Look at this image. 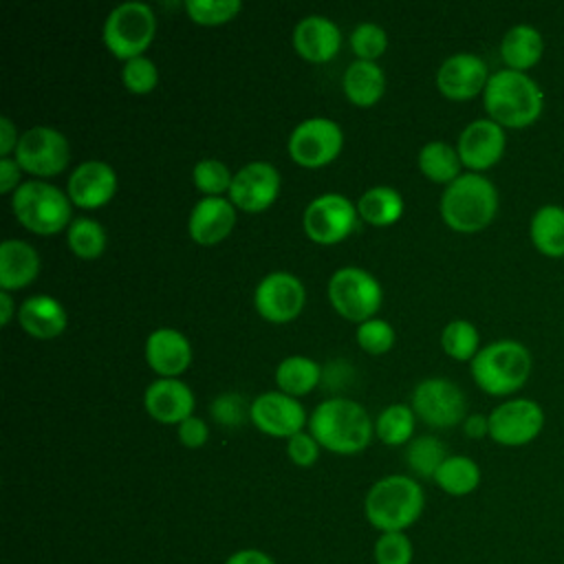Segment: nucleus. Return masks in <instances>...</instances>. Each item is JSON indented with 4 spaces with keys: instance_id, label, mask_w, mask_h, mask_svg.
<instances>
[{
    "instance_id": "obj_47",
    "label": "nucleus",
    "mask_w": 564,
    "mask_h": 564,
    "mask_svg": "<svg viewBox=\"0 0 564 564\" xmlns=\"http://www.w3.org/2000/svg\"><path fill=\"white\" fill-rule=\"evenodd\" d=\"M225 564H275V560L260 549H238L225 560Z\"/></svg>"
},
{
    "instance_id": "obj_48",
    "label": "nucleus",
    "mask_w": 564,
    "mask_h": 564,
    "mask_svg": "<svg viewBox=\"0 0 564 564\" xmlns=\"http://www.w3.org/2000/svg\"><path fill=\"white\" fill-rule=\"evenodd\" d=\"M18 141H20V137H18V130H15L13 121L7 115H2L0 117V154L9 156L11 150L15 152Z\"/></svg>"
},
{
    "instance_id": "obj_22",
    "label": "nucleus",
    "mask_w": 564,
    "mask_h": 564,
    "mask_svg": "<svg viewBox=\"0 0 564 564\" xmlns=\"http://www.w3.org/2000/svg\"><path fill=\"white\" fill-rule=\"evenodd\" d=\"M145 361L159 377H178L192 361V346L181 330L161 326L145 337Z\"/></svg>"
},
{
    "instance_id": "obj_7",
    "label": "nucleus",
    "mask_w": 564,
    "mask_h": 564,
    "mask_svg": "<svg viewBox=\"0 0 564 564\" xmlns=\"http://www.w3.org/2000/svg\"><path fill=\"white\" fill-rule=\"evenodd\" d=\"M156 31V18L148 2L128 0L117 4L104 20L101 37L119 59L143 55Z\"/></svg>"
},
{
    "instance_id": "obj_17",
    "label": "nucleus",
    "mask_w": 564,
    "mask_h": 564,
    "mask_svg": "<svg viewBox=\"0 0 564 564\" xmlns=\"http://www.w3.org/2000/svg\"><path fill=\"white\" fill-rule=\"evenodd\" d=\"M280 172L269 161H251L242 165L231 181L229 200L245 212L267 209L280 192Z\"/></svg>"
},
{
    "instance_id": "obj_37",
    "label": "nucleus",
    "mask_w": 564,
    "mask_h": 564,
    "mask_svg": "<svg viewBox=\"0 0 564 564\" xmlns=\"http://www.w3.org/2000/svg\"><path fill=\"white\" fill-rule=\"evenodd\" d=\"M192 181L207 196H220L229 192L234 174L220 159H200L192 170Z\"/></svg>"
},
{
    "instance_id": "obj_4",
    "label": "nucleus",
    "mask_w": 564,
    "mask_h": 564,
    "mask_svg": "<svg viewBox=\"0 0 564 564\" xmlns=\"http://www.w3.org/2000/svg\"><path fill=\"white\" fill-rule=\"evenodd\" d=\"M498 189L480 172H463L441 194V216L445 225L460 234L485 229L498 212Z\"/></svg>"
},
{
    "instance_id": "obj_9",
    "label": "nucleus",
    "mask_w": 564,
    "mask_h": 564,
    "mask_svg": "<svg viewBox=\"0 0 564 564\" xmlns=\"http://www.w3.org/2000/svg\"><path fill=\"white\" fill-rule=\"evenodd\" d=\"M412 410L432 427H454L465 421V392L445 377H427L412 390Z\"/></svg>"
},
{
    "instance_id": "obj_8",
    "label": "nucleus",
    "mask_w": 564,
    "mask_h": 564,
    "mask_svg": "<svg viewBox=\"0 0 564 564\" xmlns=\"http://www.w3.org/2000/svg\"><path fill=\"white\" fill-rule=\"evenodd\" d=\"M328 300L341 317L361 324L381 306V286L370 271L348 264L330 275Z\"/></svg>"
},
{
    "instance_id": "obj_23",
    "label": "nucleus",
    "mask_w": 564,
    "mask_h": 564,
    "mask_svg": "<svg viewBox=\"0 0 564 564\" xmlns=\"http://www.w3.org/2000/svg\"><path fill=\"white\" fill-rule=\"evenodd\" d=\"M341 44L339 26L319 13L304 15L293 26V48L308 62H328Z\"/></svg>"
},
{
    "instance_id": "obj_49",
    "label": "nucleus",
    "mask_w": 564,
    "mask_h": 564,
    "mask_svg": "<svg viewBox=\"0 0 564 564\" xmlns=\"http://www.w3.org/2000/svg\"><path fill=\"white\" fill-rule=\"evenodd\" d=\"M463 432L469 438L489 436V416H485V414H467L465 421H463Z\"/></svg>"
},
{
    "instance_id": "obj_50",
    "label": "nucleus",
    "mask_w": 564,
    "mask_h": 564,
    "mask_svg": "<svg viewBox=\"0 0 564 564\" xmlns=\"http://www.w3.org/2000/svg\"><path fill=\"white\" fill-rule=\"evenodd\" d=\"M13 317V297L9 295V291L0 289V324L7 326Z\"/></svg>"
},
{
    "instance_id": "obj_15",
    "label": "nucleus",
    "mask_w": 564,
    "mask_h": 564,
    "mask_svg": "<svg viewBox=\"0 0 564 564\" xmlns=\"http://www.w3.org/2000/svg\"><path fill=\"white\" fill-rule=\"evenodd\" d=\"M505 145H507L505 128L494 119L482 117V119L469 121L460 130L456 150H458L460 163L469 167V172H482L502 159Z\"/></svg>"
},
{
    "instance_id": "obj_21",
    "label": "nucleus",
    "mask_w": 564,
    "mask_h": 564,
    "mask_svg": "<svg viewBox=\"0 0 564 564\" xmlns=\"http://www.w3.org/2000/svg\"><path fill=\"white\" fill-rule=\"evenodd\" d=\"M236 223V205L225 196H203L189 212L187 234L198 245H216L229 236Z\"/></svg>"
},
{
    "instance_id": "obj_24",
    "label": "nucleus",
    "mask_w": 564,
    "mask_h": 564,
    "mask_svg": "<svg viewBox=\"0 0 564 564\" xmlns=\"http://www.w3.org/2000/svg\"><path fill=\"white\" fill-rule=\"evenodd\" d=\"M18 322L35 339H53L66 328L68 317L53 295L37 293L22 300L18 306Z\"/></svg>"
},
{
    "instance_id": "obj_18",
    "label": "nucleus",
    "mask_w": 564,
    "mask_h": 564,
    "mask_svg": "<svg viewBox=\"0 0 564 564\" xmlns=\"http://www.w3.org/2000/svg\"><path fill=\"white\" fill-rule=\"evenodd\" d=\"M489 75L487 62L480 55L460 51L441 62L436 88L449 99H471L485 90Z\"/></svg>"
},
{
    "instance_id": "obj_44",
    "label": "nucleus",
    "mask_w": 564,
    "mask_h": 564,
    "mask_svg": "<svg viewBox=\"0 0 564 564\" xmlns=\"http://www.w3.org/2000/svg\"><path fill=\"white\" fill-rule=\"evenodd\" d=\"M319 443L311 432H297L286 438V454L293 465L297 467H311L319 458Z\"/></svg>"
},
{
    "instance_id": "obj_38",
    "label": "nucleus",
    "mask_w": 564,
    "mask_h": 564,
    "mask_svg": "<svg viewBox=\"0 0 564 564\" xmlns=\"http://www.w3.org/2000/svg\"><path fill=\"white\" fill-rule=\"evenodd\" d=\"M375 564H412L414 546L405 531L379 533L372 546Z\"/></svg>"
},
{
    "instance_id": "obj_34",
    "label": "nucleus",
    "mask_w": 564,
    "mask_h": 564,
    "mask_svg": "<svg viewBox=\"0 0 564 564\" xmlns=\"http://www.w3.org/2000/svg\"><path fill=\"white\" fill-rule=\"evenodd\" d=\"M447 456L445 445L432 434H421L405 447V463L421 478H434Z\"/></svg>"
},
{
    "instance_id": "obj_19",
    "label": "nucleus",
    "mask_w": 564,
    "mask_h": 564,
    "mask_svg": "<svg viewBox=\"0 0 564 564\" xmlns=\"http://www.w3.org/2000/svg\"><path fill=\"white\" fill-rule=\"evenodd\" d=\"M117 189L115 170L99 159L82 161L68 176L66 194L79 207H101Z\"/></svg>"
},
{
    "instance_id": "obj_13",
    "label": "nucleus",
    "mask_w": 564,
    "mask_h": 564,
    "mask_svg": "<svg viewBox=\"0 0 564 564\" xmlns=\"http://www.w3.org/2000/svg\"><path fill=\"white\" fill-rule=\"evenodd\" d=\"M357 207L337 192H326L313 198L302 216L304 231L311 240L330 245L346 238L357 225Z\"/></svg>"
},
{
    "instance_id": "obj_3",
    "label": "nucleus",
    "mask_w": 564,
    "mask_h": 564,
    "mask_svg": "<svg viewBox=\"0 0 564 564\" xmlns=\"http://www.w3.org/2000/svg\"><path fill=\"white\" fill-rule=\"evenodd\" d=\"M425 509V494L419 480L390 474L370 485L364 498V516L379 533L410 529Z\"/></svg>"
},
{
    "instance_id": "obj_35",
    "label": "nucleus",
    "mask_w": 564,
    "mask_h": 564,
    "mask_svg": "<svg viewBox=\"0 0 564 564\" xmlns=\"http://www.w3.org/2000/svg\"><path fill=\"white\" fill-rule=\"evenodd\" d=\"M66 242L79 258H97L106 249V229L99 220L79 216L66 227Z\"/></svg>"
},
{
    "instance_id": "obj_5",
    "label": "nucleus",
    "mask_w": 564,
    "mask_h": 564,
    "mask_svg": "<svg viewBox=\"0 0 564 564\" xmlns=\"http://www.w3.org/2000/svg\"><path fill=\"white\" fill-rule=\"evenodd\" d=\"M533 357L518 339H496L482 346L469 361L476 386L491 397L518 392L531 377Z\"/></svg>"
},
{
    "instance_id": "obj_12",
    "label": "nucleus",
    "mask_w": 564,
    "mask_h": 564,
    "mask_svg": "<svg viewBox=\"0 0 564 564\" xmlns=\"http://www.w3.org/2000/svg\"><path fill=\"white\" fill-rule=\"evenodd\" d=\"M344 143V132L337 121L328 117H308L300 121L289 134V154L304 167H319L330 163Z\"/></svg>"
},
{
    "instance_id": "obj_40",
    "label": "nucleus",
    "mask_w": 564,
    "mask_h": 564,
    "mask_svg": "<svg viewBox=\"0 0 564 564\" xmlns=\"http://www.w3.org/2000/svg\"><path fill=\"white\" fill-rule=\"evenodd\" d=\"M242 9L240 0H185L187 15L198 24H220Z\"/></svg>"
},
{
    "instance_id": "obj_10",
    "label": "nucleus",
    "mask_w": 564,
    "mask_h": 564,
    "mask_svg": "<svg viewBox=\"0 0 564 564\" xmlns=\"http://www.w3.org/2000/svg\"><path fill=\"white\" fill-rule=\"evenodd\" d=\"M544 410L538 401L516 397L489 412V438L505 447H522L540 436Z\"/></svg>"
},
{
    "instance_id": "obj_41",
    "label": "nucleus",
    "mask_w": 564,
    "mask_h": 564,
    "mask_svg": "<svg viewBox=\"0 0 564 564\" xmlns=\"http://www.w3.org/2000/svg\"><path fill=\"white\" fill-rule=\"evenodd\" d=\"M121 79H123L128 90H132L137 95H145L156 86L159 68L150 57L137 55V57H130V59L123 62Z\"/></svg>"
},
{
    "instance_id": "obj_42",
    "label": "nucleus",
    "mask_w": 564,
    "mask_h": 564,
    "mask_svg": "<svg viewBox=\"0 0 564 564\" xmlns=\"http://www.w3.org/2000/svg\"><path fill=\"white\" fill-rule=\"evenodd\" d=\"M357 344L370 352V355H381V352H388L394 344V328L381 319V317H370L366 322H361L357 326Z\"/></svg>"
},
{
    "instance_id": "obj_28",
    "label": "nucleus",
    "mask_w": 564,
    "mask_h": 564,
    "mask_svg": "<svg viewBox=\"0 0 564 564\" xmlns=\"http://www.w3.org/2000/svg\"><path fill=\"white\" fill-rule=\"evenodd\" d=\"M344 93L355 106H372L386 90V75L377 62L355 59L344 70Z\"/></svg>"
},
{
    "instance_id": "obj_30",
    "label": "nucleus",
    "mask_w": 564,
    "mask_h": 564,
    "mask_svg": "<svg viewBox=\"0 0 564 564\" xmlns=\"http://www.w3.org/2000/svg\"><path fill=\"white\" fill-rule=\"evenodd\" d=\"M432 480L449 496H467L480 485V467L465 454H449Z\"/></svg>"
},
{
    "instance_id": "obj_29",
    "label": "nucleus",
    "mask_w": 564,
    "mask_h": 564,
    "mask_svg": "<svg viewBox=\"0 0 564 564\" xmlns=\"http://www.w3.org/2000/svg\"><path fill=\"white\" fill-rule=\"evenodd\" d=\"M419 170L423 172V176H427L434 183H445L449 185L456 176H460V156L458 150L454 145H449L447 141L434 139L427 141L416 156Z\"/></svg>"
},
{
    "instance_id": "obj_2",
    "label": "nucleus",
    "mask_w": 564,
    "mask_h": 564,
    "mask_svg": "<svg viewBox=\"0 0 564 564\" xmlns=\"http://www.w3.org/2000/svg\"><path fill=\"white\" fill-rule=\"evenodd\" d=\"M308 430L328 452L357 454L368 447L375 423L361 403L346 397H333L313 410Z\"/></svg>"
},
{
    "instance_id": "obj_26",
    "label": "nucleus",
    "mask_w": 564,
    "mask_h": 564,
    "mask_svg": "<svg viewBox=\"0 0 564 564\" xmlns=\"http://www.w3.org/2000/svg\"><path fill=\"white\" fill-rule=\"evenodd\" d=\"M544 53V37L533 24H513L500 40V57L507 68L527 73Z\"/></svg>"
},
{
    "instance_id": "obj_14",
    "label": "nucleus",
    "mask_w": 564,
    "mask_h": 564,
    "mask_svg": "<svg viewBox=\"0 0 564 564\" xmlns=\"http://www.w3.org/2000/svg\"><path fill=\"white\" fill-rule=\"evenodd\" d=\"M306 302L304 284L297 275L289 271H271L267 273L253 293V304L258 313L275 324L291 322L300 315Z\"/></svg>"
},
{
    "instance_id": "obj_32",
    "label": "nucleus",
    "mask_w": 564,
    "mask_h": 564,
    "mask_svg": "<svg viewBox=\"0 0 564 564\" xmlns=\"http://www.w3.org/2000/svg\"><path fill=\"white\" fill-rule=\"evenodd\" d=\"M357 212L370 225H390L403 212V196L390 185H375L359 196Z\"/></svg>"
},
{
    "instance_id": "obj_46",
    "label": "nucleus",
    "mask_w": 564,
    "mask_h": 564,
    "mask_svg": "<svg viewBox=\"0 0 564 564\" xmlns=\"http://www.w3.org/2000/svg\"><path fill=\"white\" fill-rule=\"evenodd\" d=\"M20 172H22V167L18 165L15 159H11V156H0V189H2L4 194L18 189V185H20Z\"/></svg>"
},
{
    "instance_id": "obj_20",
    "label": "nucleus",
    "mask_w": 564,
    "mask_h": 564,
    "mask_svg": "<svg viewBox=\"0 0 564 564\" xmlns=\"http://www.w3.org/2000/svg\"><path fill=\"white\" fill-rule=\"evenodd\" d=\"M143 405L159 423H181L194 412V392L178 377H159L148 383Z\"/></svg>"
},
{
    "instance_id": "obj_27",
    "label": "nucleus",
    "mask_w": 564,
    "mask_h": 564,
    "mask_svg": "<svg viewBox=\"0 0 564 564\" xmlns=\"http://www.w3.org/2000/svg\"><path fill=\"white\" fill-rule=\"evenodd\" d=\"M529 238L535 251L546 258H564V207L540 205L529 220Z\"/></svg>"
},
{
    "instance_id": "obj_25",
    "label": "nucleus",
    "mask_w": 564,
    "mask_h": 564,
    "mask_svg": "<svg viewBox=\"0 0 564 564\" xmlns=\"http://www.w3.org/2000/svg\"><path fill=\"white\" fill-rule=\"evenodd\" d=\"M40 271V256L35 247L20 238H7L0 245V289H22L35 280Z\"/></svg>"
},
{
    "instance_id": "obj_11",
    "label": "nucleus",
    "mask_w": 564,
    "mask_h": 564,
    "mask_svg": "<svg viewBox=\"0 0 564 564\" xmlns=\"http://www.w3.org/2000/svg\"><path fill=\"white\" fill-rule=\"evenodd\" d=\"M13 159L29 174L53 176L68 165L70 145L59 130L51 126H33L20 134Z\"/></svg>"
},
{
    "instance_id": "obj_33",
    "label": "nucleus",
    "mask_w": 564,
    "mask_h": 564,
    "mask_svg": "<svg viewBox=\"0 0 564 564\" xmlns=\"http://www.w3.org/2000/svg\"><path fill=\"white\" fill-rule=\"evenodd\" d=\"M414 432V410L405 403H390L375 419V434L386 445H403L412 441Z\"/></svg>"
},
{
    "instance_id": "obj_1",
    "label": "nucleus",
    "mask_w": 564,
    "mask_h": 564,
    "mask_svg": "<svg viewBox=\"0 0 564 564\" xmlns=\"http://www.w3.org/2000/svg\"><path fill=\"white\" fill-rule=\"evenodd\" d=\"M482 104L487 117L502 128H529L544 110V93L529 73L500 68L489 75Z\"/></svg>"
},
{
    "instance_id": "obj_43",
    "label": "nucleus",
    "mask_w": 564,
    "mask_h": 564,
    "mask_svg": "<svg viewBox=\"0 0 564 564\" xmlns=\"http://www.w3.org/2000/svg\"><path fill=\"white\" fill-rule=\"evenodd\" d=\"M249 408L251 405H247V401L238 392H223L212 401L209 414L223 427H238L249 414Z\"/></svg>"
},
{
    "instance_id": "obj_45",
    "label": "nucleus",
    "mask_w": 564,
    "mask_h": 564,
    "mask_svg": "<svg viewBox=\"0 0 564 564\" xmlns=\"http://www.w3.org/2000/svg\"><path fill=\"white\" fill-rule=\"evenodd\" d=\"M207 436H209V427L200 416L192 414L178 423V441L189 449L203 447L207 443Z\"/></svg>"
},
{
    "instance_id": "obj_31",
    "label": "nucleus",
    "mask_w": 564,
    "mask_h": 564,
    "mask_svg": "<svg viewBox=\"0 0 564 564\" xmlns=\"http://www.w3.org/2000/svg\"><path fill=\"white\" fill-rule=\"evenodd\" d=\"M319 375H322V368L315 359L306 355H289L275 368V383L282 392L291 397H300L315 388V383L319 381Z\"/></svg>"
},
{
    "instance_id": "obj_16",
    "label": "nucleus",
    "mask_w": 564,
    "mask_h": 564,
    "mask_svg": "<svg viewBox=\"0 0 564 564\" xmlns=\"http://www.w3.org/2000/svg\"><path fill=\"white\" fill-rule=\"evenodd\" d=\"M249 405H251L249 408L251 423L260 432L271 436L289 438L302 432V425L306 423V412L302 403L282 390L262 392Z\"/></svg>"
},
{
    "instance_id": "obj_36",
    "label": "nucleus",
    "mask_w": 564,
    "mask_h": 564,
    "mask_svg": "<svg viewBox=\"0 0 564 564\" xmlns=\"http://www.w3.org/2000/svg\"><path fill=\"white\" fill-rule=\"evenodd\" d=\"M441 346L443 350L458 361H471L476 352L480 350V335L478 328L463 317H456L445 324L441 333Z\"/></svg>"
},
{
    "instance_id": "obj_39",
    "label": "nucleus",
    "mask_w": 564,
    "mask_h": 564,
    "mask_svg": "<svg viewBox=\"0 0 564 564\" xmlns=\"http://www.w3.org/2000/svg\"><path fill=\"white\" fill-rule=\"evenodd\" d=\"M350 46L357 59L375 62L388 46V33L377 22H359L350 33Z\"/></svg>"
},
{
    "instance_id": "obj_6",
    "label": "nucleus",
    "mask_w": 564,
    "mask_h": 564,
    "mask_svg": "<svg viewBox=\"0 0 564 564\" xmlns=\"http://www.w3.org/2000/svg\"><path fill=\"white\" fill-rule=\"evenodd\" d=\"M15 218L33 234H57L70 225V198L57 185L31 178L11 194Z\"/></svg>"
}]
</instances>
